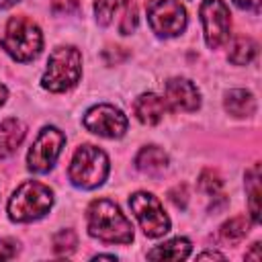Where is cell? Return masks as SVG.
Instances as JSON below:
<instances>
[{"instance_id":"obj_23","label":"cell","mask_w":262,"mask_h":262,"mask_svg":"<svg viewBox=\"0 0 262 262\" xmlns=\"http://www.w3.org/2000/svg\"><path fill=\"white\" fill-rule=\"evenodd\" d=\"M51 8L57 14H72L78 10V0H51Z\"/></svg>"},{"instance_id":"obj_2","label":"cell","mask_w":262,"mask_h":262,"mask_svg":"<svg viewBox=\"0 0 262 262\" xmlns=\"http://www.w3.org/2000/svg\"><path fill=\"white\" fill-rule=\"evenodd\" d=\"M53 205V192L47 184L37 180L23 182L8 201V217L16 223H29L49 213Z\"/></svg>"},{"instance_id":"obj_3","label":"cell","mask_w":262,"mask_h":262,"mask_svg":"<svg viewBox=\"0 0 262 262\" xmlns=\"http://www.w3.org/2000/svg\"><path fill=\"white\" fill-rule=\"evenodd\" d=\"M2 49L16 61H31L43 47L41 29L27 16H10L0 39Z\"/></svg>"},{"instance_id":"obj_12","label":"cell","mask_w":262,"mask_h":262,"mask_svg":"<svg viewBox=\"0 0 262 262\" xmlns=\"http://www.w3.org/2000/svg\"><path fill=\"white\" fill-rule=\"evenodd\" d=\"M164 100L172 111L192 113L201 106V92L186 78H170L164 84Z\"/></svg>"},{"instance_id":"obj_18","label":"cell","mask_w":262,"mask_h":262,"mask_svg":"<svg viewBox=\"0 0 262 262\" xmlns=\"http://www.w3.org/2000/svg\"><path fill=\"white\" fill-rule=\"evenodd\" d=\"M250 231V221L242 215L237 217H231L229 221H225L221 227H219V239L227 246H237Z\"/></svg>"},{"instance_id":"obj_25","label":"cell","mask_w":262,"mask_h":262,"mask_svg":"<svg viewBox=\"0 0 262 262\" xmlns=\"http://www.w3.org/2000/svg\"><path fill=\"white\" fill-rule=\"evenodd\" d=\"M16 254V246L10 239H0V260H10Z\"/></svg>"},{"instance_id":"obj_13","label":"cell","mask_w":262,"mask_h":262,"mask_svg":"<svg viewBox=\"0 0 262 262\" xmlns=\"http://www.w3.org/2000/svg\"><path fill=\"white\" fill-rule=\"evenodd\" d=\"M166 111H168L166 100L154 92H143L133 102V113L137 121L143 125H158L164 119Z\"/></svg>"},{"instance_id":"obj_16","label":"cell","mask_w":262,"mask_h":262,"mask_svg":"<svg viewBox=\"0 0 262 262\" xmlns=\"http://www.w3.org/2000/svg\"><path fill=\"white\" fill-rule=\"evenodd\" d=\"M190 242L186 237H174V239H168L160 246H156L154 250L147 252V258L149 260H184L190 256Z\"/></svg>"},{"instance_id":"obj_22","label":"cell","mask_w":262,"mask_h":262,"mask_svg":"<svg viewBox=\"0 0 262 262\" xmlns=\"http://www.w3.org/2000/svg\"><path fill=\"white\" fill-rule=\"evenodd\" d=\"M199 186H201V190L205 192V194H209V196H221L219 192H221V186H223V180H221V176L215 172V170H205L201 176H199Z\"/></svg>"},{"instance_id":"obj_20","label":"cell","mask_w":262,"mask_h":262,"mask_svg":"<svg viewBox=\"0 0 262 262\" xmlns=\"http://www.w3.org/2000/svg\"><path fill=\"white\" fill-rule=\"evenodd\" d=\"M258 53V43L250 37H237L233 43H231V49H229V61L235 63V66H246L250 63Z\"/></svg>"},{"instance_id":"obj_30","label":"cell","mask_w":262,"mask_h":262,"mask_svg":"<svg viewBox=\"0 0 262 262\" xmlns=\"http://www.w3.org/2000/svg\"><path fill=\"white\" fill-rule=\"evenodd\" d=\"M18 0H0V8H10V6H14Z\"/></svg>"},{"instance_id":"obj_21","label":"cell","mask_w":262,"mask_h":262,"mask_svg":"<svg viewBox=\"0 0 262 262\" xmlns=\"http://www.w3.org/2000/svg\"><path fill=\"white\" fill-rule=\"evenodd\" d=\"M78 246V237L74 229H61L53 235V252L57 256H70Z\"/></svg>"},{"instance_id":"obj_4","label":"cell","mask_w":262,"mask_h":262,"mask_svg":"<svg viewBox=\"0 0 262 262\" xmlns=\"http://www.w3.org/2000/svg\"><path fill=\"white\" fill-rule=\"evenodd\" d=\"M82 76V53L76 47H57L47 59L41 84L49 92H66L78 84Z\"/></svg>"},{"instance_id":"obj_7","label":"cell","mask_w":262,"mask_h":262,"mask_svg":"<svg viewBox=\"0 0 262 262\" xmlns=\"http://www.w3.org/2000/svg\"><path fill=\"white\" fill-rule=\"evenodd\" d=\"M129 207L133 215L137 217L143 233L147 237H160L170 231V219L164 213L162 203L151 194V192H135L129 199Z\"/></svg>"},{"instance_id":"obj_27","label":"cell","mask_w":262,"mask_h":262,"mask_svg":"<svg viewBox=\"0 0 262 262\" xmlns=\"http://www.w3.org/2000/svg\"><path fill=\"white\" fill-rule=\"evenodd\" d=\"M260 244L256 242V244H252V250L250 252H246V258H254V260H260Z\"/></svg>"},{"instance_id":"obj_1","label":"cell","mask_w":262,"mask_h":262,"mask_svg":"<svg viewBox=\"0 0 262 262\" xmlns=\"http://www.w3.org/2000/svg\"><path fill=\"white\" fill-rule=\"evenodd\" d=\"M88 233L104 244H131L133 225L108 199H96L86 211Z\"/></svg>"},{"instance_id":"obj_5","label":"cell","mask_w":262,"mask_h":262,"mask_svg":"<svg viewBox=\"0 0 262 262\" xmlns=\"http://www.w3.org/2000/svg\"><path fill=\"white\" fill-rule=\"evenodd\" d=\"M68 176L78 188H96L108 176V158L96 145H80L68 168Z\"/></svg>"},{"instance_id":"obj_14","label":"cell","mask_w":262,"mask_h":262,"mask_svg":"<svg viewBox=\"0 0 262 262\" xmlns=\"http://www.w3.org/2000/svg\"><path fill=\"white\" fill-rule=\"evenodd\" d=\"M25 139V125L18 119H4L0 123V158L12 156Z\"/></svg>"},{"instance_id":"obj_11","label":"cell","mask_w":262,"mask_h":262,"mask_svg":"<svg viewBox=\"0 0 262 262\" xmlns=\"http://www.w3.org/2000/svg\"><path fill=\"white\" fill-rule=\"evenodd\" d=\"M94 14L102 27L113 25L117 18V29L121 35H129L137 27V8L131 0H96Z\"/></svg>"},{"instance_id":"obj_10","label":"cell","mask_w":262,"mask_h":262,"mask_svg":"<svg viewBox=\"0 0 262 262\" xmlns=\"http://www.w3.org/2000/svg\"><path fill=\"white\" fill-rule=\"evenodd\" d=\"M127 125L129 121L123 115V111L113 104H96L84 115V127L90 133L106 137V139L123 137L127 131Z\"/></svg>"},{"instance_id":"obj_24","label":"cell","mask_w":262,"mask_h":262,"mask_svg":"<svg viewBox=\"0 0 262 262\" xmlns=\"http://www.w3.org/2000/svg\"><path fill=\"white\" fill-rule=\"evenodd\" d=\"M168 196L172 199V203L178 207V209H184L186 207V186L184 184H180V186H176V188H172L170 192H168Z\"/></svg>"},{"instance_id":"obj_26","label":"cell","mask_w":262,"mask_h":262,"mask_svg":"<svg viewBox=\"0 0 262 262\" xmlns=\"http://www.w3.org/2000/svg\"><path fill=\"white\" fill-rule=\"evenodd\" d=\"M260 2L262 0H233V4L242 10H252V12H260Z\"/></svg>"},{"instance_id":"obj_31","label":"cell","mask_w":262,"mask_h":262,"mask_svg":"<svg viewBox=\"0 0 262 262\" xmlns=\"http://www.w3.org/2000/svg\"><path fill=\"white\" fill-rule=\"evenodd\" d=\"M94 260H117V256H113V254H100V256H94Z\"/></svg>"},{"instance_id":"obj_29","label":"cell","mask_w":262,"mask_h":262,"mask_svg":"<svg viewBox=\"0 0 262 262\" xmlns=\"http://www.w3.org/2000/svg\"><path fill=\"white\" fill-rule=\"evenodd\" d=\"M6 96H8V90H6L4 84H0V106L6 102Z\"/></svg>"},{"instance_id":"obj_19","label":"cell","mask_w":262,"mask_h":262,"mask_svg":"<svg viewBox=\"0 0 262 262\" xmlns=\"http://www.w3.org/2000/svg\"><path fill=\"white\" fill-rule=\"evenodd\" d=\"M246 192H248L252 223H260V166L258 164L246 172Z\"/></svg>"},{"instance_id":"obj_6","label":"cell","mask_w":262,"mask_h":262,"mask_svg":"<svg viewBox=\"0 0 262 262\" xmlns=\"http://www.w3.org/2000/svg\"><path fill=\"white\" fill-rule=\"evenodd\" d=\"M147 23L160 37H176L186 29V10L176 0H147Z\"/></svg>"},{"instance_id":"obj_9","label":"cell","mask_w":262,"mask_h":262,"mask_svg":"<svg viewBox=\"0 0 262 262\" xmlns=\"http://www.w3.org/2000/svg\"><path fill=\"white\" fill-rule=\"evenodd\" d=\"M199 16L203 23L205 41L211 49H217L223 43H227L231 31V14L223 0H203Z\"/></svg>"},{"instance_id":"obj_28","label":"cell","mask_w":262,"mask_h":262,"mask_svg":"<svg viewBox=\"0 0 262 262\" xmlns=\"http://www.w3.org/2000/svg\"><path fill=\"white\" fill-rule=\"evenodd\" d=\"M199 258L203 260V258H217V260H225V256L223 254H217V252H203V254H199Z\"/></svg>"},{"instance_id":"obj_15","label":"cell","mask_w":262,"mask_h":262,"mask_svg":"<svg viewBox=\"0 0 262 262\" xmlns=\"http://www.w3.org/2000/svg\"><path fill=\"white\" fill-rule=\"evenodd\" d=\"M223 106L233 117H250L256 111V98H254V94L250 90L233 88V90H229L225 94Z\"/></svg>"},{"instance_id":"obj_8","label":"cell","mask_w":262,"mask_h":262,"mask_svg":"<svg viewBox=\"0 0 262 262\" xmlns=\"http://www.w3.org/2000/svg\"><path fill=\"white\" fill-rule=\"evenodd\" d=\"M63 143H66V135L57 127H43L27 154V168L35 174L49 172L53 168Z\"/></svg>"},{"instance_id":"obj_17","label":"cell","mask_w":262,"mask_h":262,"mask_svg":"<svg viewBox=\"0 0 262 262\" xmlns=\"http://www.w3.org/2000/svg\"><path fill=\"white\" fill-rule=\"evenodd\" d=\"M135 166L143 174H160L168 166V154L158 145H145L135 158Z\"/></svg>"}]
</instances>
